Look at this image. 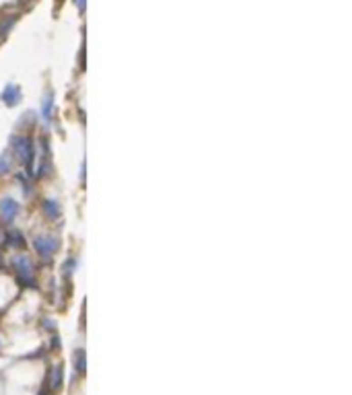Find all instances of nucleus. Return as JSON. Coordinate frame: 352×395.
Wrapping results in <instances>:
<instances>
[{"label":"nucleus","instance_id":"nucleus-1","mask_svg":"<svg viewBox=\"0 0 352 395\" xmlns=\"http://www.w3.org/2000/svg\"><path fill=\"white\" fill-rule=\"evenodd\" d=\"M15 151H17V157L25 163V167L27 169H31V163H33V144H31V140L29 138H17L15 140Z\"/></svg>","mask_w":352,"mask_h":395},{"label":"nucleus","instance_id":"nucleus-2","mask_svg":"<svg viewBox=\"0 0 352 395\" xmlns=\"http://www.w3.org/2000/svg\"><path fill=\"white\" fill-rule=\"evenodd\" d=\"M56 245H58L56 239L49 237V235H41V237L35 239V249H37V253H39L41 258H49V256H52V253L58 249Z\"/></svg>","mask_w":352,"mask_h":395},{"label":"nucleus","instance_id":"nucleus-3","mask_svg":"<svg viewBox=\"0 0 352 395\" xmlns=\"http://www.w3.org/2000/svg\"><path fill=\"white\" fill-rule=\"evenodd\" d=\"M0 212H3V218L7 222H13L15 216L19 214V202L13 200V198H5V200L0 202Z\"/></svg>","mask_w":352,"mask_h":395},{"label":"nucleus","instance_id":"nucleus-4","mask_svg":"<svg viewBox=\"0 0 352 395\" xmlns=\"http://www.w3.org/2000/svg\"><path fill=\"white\" fill-rule=\"evenodd\" d=\"M15 264H17V268H19L21 278H23V280H27L29 284H33V282H31V280H33V270H31L29 260H27V258H17V260H15Z\"/></svg>","mask_w":352,"mask_h":395},{"label":"nucleus","instance_id":"nucleus-5","mask_svg":"<svg viewBox=\"0 0 352 395\" xmlns=\"http://www.w3.org/2000/svg\"><path fill=\"white\" fill-rule=\"evenodd\" d=\"M19 97H21L19 87H15V84H7L5 93H3V101H5L7 105H15V103L19 101Z\"/></svg>","mask_w":352,"mask_h":395},{"label":"nucleus","instance_id":"nucleus-6","mask_svg":"<svg viewBox=\"0 0 352 395\" xmlns=\"http://www.w3.org/2000/svg\"><path fill=\"white\" fill-rule=\"evenodd\" d=\"M43 212L47 214V218H58L60 216V206L56 200H43Z\"/></svg>","mask_w":352,"mask_h":395},{"label":"nucleus","instance_id":"nucleus-7","mask_svg":"<svg viewBox=\"0 0 352 395\" xmlns=\"http://www.w3.org/2000/svg\"><path fill=\"white\" fill-rule=\"evenodd\" d=\"M7 241H9V245H13V247H23V245H25L23 235H21V233H17V231H11V233H9V237H7Z\"/></svg>","mask_w":352,"mask_h":395},{"label":"nucleus","instance_id":"nucleus-8","mask_svg":"<svg viewBox=\"0 0 352 395\" xmlns=\"http://www.w3.org/2000/svg\"><path fill=\"white\" fill-rule=\"evenodd\" d=\"M43 118H45V120L52 118V99H49V97L43 101Z\"/></svg>","mask_w":352,"mask_h":395},{"label":"nucleus","instance_id":"nucleus-9","mask_svg":"<svg viewBox=\"0 0 352 395\" xmlns=\"http://www.w3.org/2000/svg\"><path fill=\"white\" fill-rule=\"evenodd\" d=\"M9 171V159L7 157H0V175Z\"/></svg>","mask_w":352,"mask_h":395},{"label":"nucleus","instance_id":"nucleus-10","mask_svg":"<svg viewBox=\"0 0 352 395\" xmlns=\"http://www.w3.org/2000/svg\"><path fill=\"white\" fill-rule=\"evenodd\" d=\"M74 3H76V7H78L80 11H85V0H74Z\"/></svg>","mask_w":352,"mask_h":395}]
</instances>
